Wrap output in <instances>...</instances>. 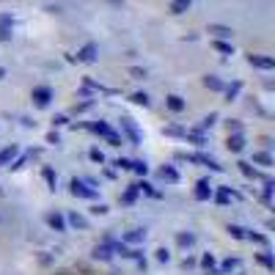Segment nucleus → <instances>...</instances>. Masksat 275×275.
Returning <instances> with one entry per match:
<instances>
[{"mask_svg": "<svg viewBox=\"0 0 275 275\" xmlns=\"http://www.w3.org/2000/svg\"><path fill=\"white\" fill-rule=\"evenodd\" d=\"M11 30H14V25H8V22H0V41H11Z\"/></svg>", "mask_w": 275, "mask_h": 275, "instance_id": "obj_19", "label": "nucleus"}, {"mask_svg": "<svg viewBox=\"0 0 275 275\" xmlns=\"http://www.w3.org/2000/svg\"><path fill=\"white\" fill-rule=\"evenodd\" d=\"M259 261H261V264H264L267 270H275V261H273V256H270V253H259Z\"/></svg>", "mask_w": 275, "mask_h": 275, "instance_id": "obj_29", "label": "nucleus"}, {"mask_svg": "<svg viewBox=\"0 0 275 275\" xmlns=\"http://www.w3.org/2000/svg\"><path fill=\"white\" fill-rule=\"evenodd\" d=\"M228 132H240V121H228Z\"/></svg>", "mask_w": 275, "mask_h": 275, "instance_id": "obj_43", "label": "nucleus"}, {"mask_svg": "<svg viewBox=\"0 0 275 275\" xmlns=\"http://www.w3.org/2000/svg\"><path fill=\"white\" fill-rule=\"evenodd\" d=\"M143 240H146V231H143V228H132V231L124 234V242H127V245H140Z\"/></svg>", "mask_w": 275, "mask_h": 275, "instance_id": "obj_9", "label": "nucleus"}, {"mask_svg": "<svg viewBox=\"0 0 275 275\" xmlns=\"http://www.w3.org/2000/svg\"><path fill=\"white\" fill-rule=\"evenodd\" d=\"M228 231H231V237H237V240H245V228H240V226H228Z\"/></svg>", "mask_w": 275, "mask_h": 275, "instance_id": "obj_34", "label": "nucleus"}, {"mask_svg": "<svg viewBox=\"0 0 275 275\" xmlns=\"http://www.w3.org/2000/svg\"><path fill=\"white\" fill-rule=\"evenodd\" d=\"M47 226L53 228V231H66V220H63V215L50 212V215H47Z\"/></svg>", "mask_w": 275, "mask_h": 275, "instance_id": "obj_7", "label": "nucleus"}, {"mask_svg": "<svg viewBox=\"0 0 275 275\" xmlns=\"http://www.w3.org/2000/svg\"><path fill=\"white\" fill-rule=\"evenodd\" d=\"M53 124H55V127H61V124H66V116H55V118H53Z\"/></svg>", "mask_w": 275, "mask_h": 275, "instance_id": "obj_44", "label": "nucleus"}, {"mask_svg": "<svg viewBox=\"0 0 275 275\" xmlns=\"http://www.w3.org/2000/svg\"><path fill=\"white\" fill-rule=\"evenodd\" d=\"M91 130H94V132H99V135H108V132H110V127H108L105 121H94V124H91Z\"/></svg>", "mask_w": 275, "mask_h": 275, "instance_id": "obj_28", "label": "nucleus"}, {"mask_svg": "<svg viewBox=\"0 0 275 275\" xmlns=\"http://www.w3.org/2000/svg\"><path fill=\"white\" fill-rule=\"evenodd\" d=\"M240 88H242L240 82H231V85H228V88H223V91H226V96H228V99H234V96L240 94Z\"/></svg>", "mask_w": 275, "mask_h": 275, "instance_id": "obj_32", "label": "nucleus"}, {"mask_svg": "<svg viewBox=\"0 0 275 275\" xmlns=\"http://www.w3.org/2000/svg\"><path fill=\"white\" fill-rule=\"evenodd\" d=\"M88 157L94 160V163H105V154H102L99 149H91V151H88Z\"/></svg>", "mask_w": 275, "mask_h": 275, "instance_id": "obj_36", "label": "nucleus"}, {"mask_svg": "<svg viewBox=\"0 0 275 275\" xmlns=\"http://www.w3.org/2000/svg\"><path fill=\"white\" fill-rule=\"evenodd\" d=\"M108 3H113V6H121L124 0H108Z\"/></svg>", "mask_w": 275, "mask_h": 275, "instance_id": "obj_46", "label": "nucleus"}, {"mask_svg": "<svg viewBox=\"0 0 275 275\" xmlns=\"http://www.w3.org/2000/svg\"><path fill=\"white\" fill-rule=\"evenodd\" d=\"M121 130L130 135V143H135V146L140 143V132H138V127L130 121V118H121Z\"/></svg>", "mask_w": 275, "mask_h": 275, "instance_id": "obj_5", "label": "nucleus"}, {"mask_svg": "<svg viewBox=\"0 0 275 275\" xmlns=\"http://www.w3.org/2000/svg\"><path fill=\"white\" fill-rule=\"evenodd\" d=\"M96 53H99V47H96L94 41H88L82 50H77V61H82V63H94L96 61Z\"/></svg>", "mask_w": 275, "mask_h": 275, "instance_id": "obj_3", "label": "nucleus"}, {"mask_svg": "<svg viewBox=\"0 0 275 275\" xmlns=\"http://www.w3.org/2000/svg\"><path fill=\"white\" fill-rule=\"evenodd\" d=\"M185 138H187V140H192L195 146H204L206 143V138L201 135V132H185Z\"/></svg>", "mask_w": 275, "mask_h": 275, "instance_id": "obj_24", "label": "nucleus"}, {"mask_svg": "<svg viewBox=\"0 0 275 275\" xmlns=\"http://www.w3.org/2000/svg\"><path fill=\"white\" fill-rule=\"evenodd\" d=\"M195 198H198V201H209V198H212V185H209L206 179H201L198 185H195Z\"/></svg>", "mask_w": 275, "mask_h": 275, "instance_id": "obj_6", "label": "nucleus"}, {"mask_svg": "<svg viewBox=\"0 0 275 275\" xmlns=\"http://www.w3.org/2000/svg\"><path fill=\"white\" fill-rule=\"evenodd\" d=\"M204 85L209 91H223V88H226V85H223V80H220V77H215V75H206L204 77Z\"/></svg>", "mask_w": 275, "mask_h": 275, "instance_id": "obj_14", "label": "nucleus"}, {"mask_svg": "<svg viewBox=\"0 0 275 275\" xmlns=\"http://www.w3.org/2000/svg\"><path fill=\"white\" fill-rule=\"evenodd\" d=\"M206 33L218 36V39H231L234 30H231V28H226V25H209V30H206Z\"/></svg>", "mask_w": 275, "mask_h": 275, "instance_id": "obj_11", "label": "nucleus"}, {"mask_svg": "<svg viewBox=\"0 0 275 275\" xmlns=\"http://www.w3.org/2000/svg\"><path fill=\"white\" fill-rule=\"evenodd\" d=\"M130 171H135L138 176H146V173H149V165L143 163V160H138V163H132V168Z\"/></svg>", "mask_w": 275, "mask_h": 275, "instance_id": "obj_22", "label": "nucleus"}, {"mask_svg": "<svg viewBox=\"0 0 275 275\" xmlns=\"http://www.w3.org/2000/svg\"><path fill=\"white\" fill-rule=\"evenodd\" d=\"M190 6H192V0H173V3H171V11L173 14H185Z\"/></svg>", "mask_w": 275, "mask_h": 275, "instance_id": "obj_18", "label": "nucleus"}, {"mask_svg": "<svg viewBox=\"0 0 275 275\" xmlns=\"http://www.w3.org/2000/svg\"><path fill=\"white\" fill-rule=\"evenodd\" d=\"M248 63L256 69H275V58H270V55H248Z\"/></svg>", "mask_w": 275, "mask_h": 275, "instance_id": "obj_4", "label": "nucleus"}, {"mask_svg": "<svg viewBox=\"0 0 275 275\" xmlns=\"http://www.w3.org/2000/svg\"><path fill=\"white\" fill-rule=\"evenodd\" d=\"M138 192H140V190H138V187H135V185H132V187H130V190H127V192H124V195H121V201H124V204H135V198H138Z\"/></svg>", "mask_w": 275, "mask_h": 275, "instance_id": "obj_21", "label": "nucleus"}, {"mask_svg": "<svg viewBox=\"0 0 275 275\" xmlns=\"http://www.w3.org/2000/svg\"><path fill=\"white\" fill-rule=\"evenodd\" d=\"M228 201H231V192H228V187H223V190L218 192V204H220V206H226Z\"/></svg>", "mask_w": 275, "mask_h": 275, "instance_id": "obj_27", "label": "nucleus"}, {"mask_svg": "<svg viewBox=\"0 0 275 275\" xmlns=\"http://www.w3.org/2000/svg\"><path fill=\"white\" fill-rule=\"evenodd\" d=\"M160 179H163V182H168V185H176V182H179V173L173 171L171 165H165V168H160Z\"/></svg>", "mask_w": 275, "mask_h": 275, "instance_id": "obj_12", "label": "nucleus"}, {"mask_svg": "<svg viewBox=\"0 0 275 275\" xmlns=\"http://www.w3.org/2000/svg\"><path fill=\"white\" fill-rule=\"evenodd\" d=\"M228 149H231L234 154H240V151L245 149V138H242L240 132H228Z\"/></svg>", "mask_w": 275, "mask_h": 275, "instance_id": "obj_8", "label": "nucleus"}, {"mask_svg": "<svg viewBox=\"0 0 275 275\" xmlns=\"http://www.w3.org/2000/svg\"><path fill=\"white\" fill-rule=\"evenodd\" d=\"M240 267V259H226L223 261V267H220V273L226 275V273H231V270H237Z\"/></svg>", "mask_w": 275, "mask_h": 275, "instance_id": "obj_23", "label": "nucleus"}, {"mask_svg": "<svg viewBox=\"0 0 275 275\" xmlns=\"http://www.w3.org/2000/svg\"><path fill=\"white\" fill-rule=\"evenodd\" d=\"M237 165H240V171L245 173V176H250V179L259 176V173H256V168H250V163H237Z\"/></svg>", "mask_w": 275, "mask_h": 275, "instance_id": "obj_26", "label": "nucleus"}, {"mask_svg": "<svg viewBox=\"0 0 275 275\" xmlns=\"http://www.w3.org/2000/svg\"><path fill=\"white\" fill-rule=\"evenodd\" d=\"M47 143H61V138H58V132H50V135H47Z\"/></svg>", "mask_w": 275, "mask_h": 275, "instance_id": "obj_42", "label": "nucleus"}, {"mask_svg": "<svg viewBox=\"0 0 275 275\" xmlns=\"http://www.w3.org/2000/svg\"><path fill=\"white\" fill-rule=\"evenodd\" d=\"M165 105H168L173 113H182V110H185V99H182V96H176V94L168 96V99H165Z\"/></svg>", "mask_w": 275, "mask_h": 275, "instance_id": "obj_13", "label": "nucleus"}, {"mask_svg": "<svg viewBox=\"0 0 275 275\" xmlns=\"http://www.w3.org/2000/svg\"><path fill=\"white\" fill-rule=\"evenodd\" d=\"M3 77H6V69H3V66H0V80H3Z\"/></svg>", "mask_w": 275, "mask_h": 275, "instance_id": "obj_47", "label": "nucleus"}, {"mask_svg": "<svg viewBox=\"0 0 275 275\" xmlns=\"http://www.w3.org/2000/svg\"><path fill=\"white\" fill-rule=\"evenodd\" d=\"M215 50H218V53H223V55H234V47L228 44V41H223V39L215 41Z\"/></svg>", "mask_w": 275, "mask_h": 275, "instance_id": "obj_20", "label": "nucleus"}, {"mask_svg": "<svg viewBox=\"0 0 275 275\" xmlns=\"http://www.w3.org/2000/svg\"><path fill=\"white\" fill-rule=\"evenodd\" d=\"M215 118H218V116H215V113H209V116L204 118V124H201V127H212V124H215Z\"/></svg>", "mask_w": 275, "mask_h": 275, "instance_id": "obj_41", "label": "nucleus"}, {"mask_svg": "<svg viewBox=\"0 0 275 275\" xmlns=\"http://www.w3.org/2000/svg\"><path fill=\"white\" fill-rule=\"evenodd\" d=\"M201 267H204V270H212V267H215V256L206 253L204 259H201Z\"/></svg>", "mask_w": 275, "mask_h": 275, "instance_id": "obj_33", "label": "nucleus"}, {"mask_svg": "<svg viewBox=\"0 0 275 275\" xmlns=\"http://www.w3.org/2000/svg\"><path fill=\"white\" fill-rule=\"evenodd\" d=\"M253 163L261 165V168H270V165H273V157H270L267 151H256V154H253Z\"/></svg>", "mask_w": 275, "mask_h": 275, "instance_id": "obj_17", "label": "nucleus"}, {"mask_svg": "<svg viewBox=\"0 0 275 275\" xmlns=\"http://www.w3.org/2000/svg\"><path fill=\"white\" fill-rule=\"evenodd\" d=\"M69 187H72V195H75V198H96V190L88 187L85 182H80V179H72Z\"/></svg>", "mask_w": 275, "mask_h": 275, "instance_id": "obj_1", "label": "nucleus"}, {"mask_svg": "<svg viewBox=\"0 0 275 275\" xmlns=\"http://www.w3.org/2000/svg\"><path fill=\"white\" fill-rule=\"evenodd\" d=\"M91 256H94L96 261H110L113 259V245H96Z\"/></svg>", "mask_w": 275, "mask_h": 275, "instance_id": "obj_10", "label": "nucleus"}, {"mask_svg": "<svg viewBox=\"0 0 275 275\" xmlns=\"http://www.w3.org/2000/svg\"><path fill=\"white\" fill-rule=\"evenodd\" d=\"M165 135H173V138H185V130H179V127H168Z\"/></svg>", "mask_w": 275, "mask_h": 275, "instance_id": "obj_38", "label": "nucleus"}, {"mask_svg": "<svg viewBox=\"0 0 275 275\" xmlns=\"http://www.w3.org/2000/svg\"><path fill=\"white\" fill-rule=\"evenodd\" d=\"M132 102H135V105H143V108H146V105H149V96H146L143 91H138V94H132Z\"/></svg>", "mask_w": 275, "mask_h": 275, "instance_id": "obj_31", "label": "nucleus"}, {"mask_svg": "<svg viewBox=\"0 0 275 275\" xmlns=\"http://www.w3.org/2000/svg\"><path fill=\"white\" fill-rule=\"evenodd\" d=\"M17 151H20L17 146H8V149H3V151H0V165H8L14 157H17Z\"/></svg>", "mask_w": 275, "mask_h": 275, "instance_id": "obj_16", "label": "nucleus"}, {"mask_svg": "<svg viewBox=\"0 0 275 275\" xmlns=\"http://www.w3.org/2000/svg\"><path fill=\"white\" fill-rule=\"evenodd\" d=\"M168 259H171V253H168L165 248H157V261H163V264H168Z\"/></svg>", "mask_w": 275, "mask_h": 275, "instance_id": "obj_37", "label": "nucleus"}, {"mask_svg": "<svg viewBox=\"0 0 275 275\" xmlns=\"http://www.w3.org/2000/svg\"><path fill=\"white\" fill-rule=\"evenodd\" d=\"M44 179H47V185L55 190V182H58V176H55V171H53V168H44Z\"/></svg>", "mask_w": 275, "mask_h": 275, "instance_id": "obj_30", "label": "nucleus"}, {"mask_svg": "<svg viewBox=\"0 0 275 275\" xmlns=\"http://www.w3.org/2000/svg\"><path fill=\"white\" fill-rule=\"evenodd\" d=\"M176 242H179L182 248H190L192 242H195V237H192V234H179V237H176Z\"/></svg>", "mask_w": 275, "mask_h": 275, "instance_id": "obj_25", "label": "nucleus"}, {"mask_svg": "<svg viewBox=\"0 0 275 275\" xmlns=\"http://www.w3.org/2000/svg\"><path fill=\"white\" fill-rule=\"evenodd\" d=\"M69 223H72V226H75V228H82V231L88 228V220L82 218L80 212H72V215H69Z\"/></svg>", "mask_w": 275, "mask_h": 275, "instance_id": "obj_15", "label": "nucleus"}, {"mask_svg": "<svg viewBox=\"0 0 275 275\" xmlns=\"http://www.w3.org/2000/svg\"><path fill=\"white\" fill-rule=\"evenodd\" d=\"M91 212H94V215H108V206H105V204H96Z\"/></svg>", "mask_w": 275, "mask_h": 275, "instance_id": "obj_40", "label": "nucleus"}, {"mask_svg": "<svg viewBox=\"0 0 275 275\" xmlns=\"http://www.w3.org/2000/svg\"><path fill=\"white\" fill-rule=\"evenodd\" d=\"M130 75L135 77V80H143V77H146V69H140V66H132V69H130Z\"/></svg>", "mask_w": 275, "mask_h": 275, "instance_id": "obj_35", "label": "nucleus"}, {"mask_svg": "<svg viewBox=\"0 0 275 275\" xmlns=\"http://www.w3.org/2000/svg\"><path fill=\"white\" fill-rule=\"evenodd\" d=\"M30 99L36 102V108H47L50 99H53V88H47V85H39V88H33Z\"/></svg>", "mask_w": 275, "mask_h": 275, "instance_id": "obj_2", "label": "nucleus"}, {"mask_svg": "<svg viewBox=\"0 0 275 275\" xmlns=\"http://www.w3.org/2000/svg\"><path fill=\"white\" fill-rule=\"evenodd\" d=\"M116 165H118V168H121V171H130V168H132V163H130V160H116Z\"/></svg>", "mask_w": 275, "mask_h": 275, "instance_id": "obj_39", "label": "nucleus"}, {"mask_svg": "<svg viewBox=\"0 0 275 275\" xmlns=\"http://www.w3.org/2000/svg\"><path fill=\"white\" fill-rule=\"evenodd\" d=\"M206 275H223V273H220L218 267H212V270H206Z\"/></svg>", "mask_w": 275, "mask_h": 275, "instance_id": "obj_45", "label": "nucleus"}]
</instances>
